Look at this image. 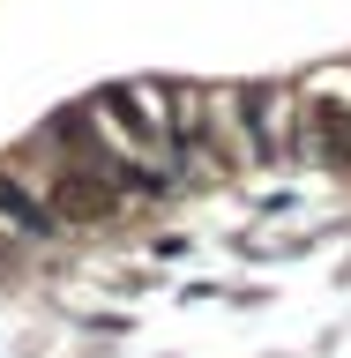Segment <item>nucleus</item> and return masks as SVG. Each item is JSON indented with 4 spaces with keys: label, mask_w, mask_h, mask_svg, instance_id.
<instances>
[{
    "label": "nucleus",
    "mask_w": 351,
    "mask_h": 358,
    "mask_svg": "<svg viewBox=\"0 0 351 358\" xmlns=\"http://www.w3.org/2000/svg\"><path fill=\"white\" fill-rule=\"evenodd\" d=\"M307 120H314V157L351 172V105H314Z\"/></svg>",
    "instance_id": "nucleus-3"
},
{
    "label": "nucleus",
    "mask_w": 351,
    "mask_h": 358,
    "mask_svg": "<svg viewBox=\"0 0 351 358\" xmlns=\"http://www.w3.org/2000/svg\"><path fill=\"white\" fill-rule=\"evenodd\" d=\"M112 209V187L90 172H60V217H105Z\"/></svg>",
    "instance_id": "nucleus-4"
},
{
    "label": "nucleus",
    "mask_w": 351,
    "mask_h": 358,
    "mask_svg": "<svg viewBox=\"0 0 351 358\" xmlns=\"http://www.w3.org/2000/svg\"><path fill=\"white\" fill-rule=\"evenodd\" d=\"M0 217L15 224L22 239H53V231H60V209H45V201L30 194L15 172H0Z\"/></svg>",
    "instance_id": "nucleus-1"
},
{
    "label": "nucleus",
    "mask_w": 351,
    "mask_h": 358,
    "mask_svg": "<svg viewBox=\"0 0 351 358\" xmlns=\"http://www.w3.org/2000/svg\"><path fill=\"white\" fill-rule=\"evenodd\" d=\"M240 112H247V142H254V157H277L284 150V105L269 97V90H240Z\"/></svg>",
    "instance_id": "nucleus-2"
}]
</instances>
